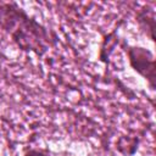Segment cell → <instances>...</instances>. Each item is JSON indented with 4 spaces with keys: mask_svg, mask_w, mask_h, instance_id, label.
<instances>
[{
    "mask_svg": "<svg viewBox=\"0 0 156 156\" xmlns=\"http://www.w3.org/2000/svg\"><path fill=\"white\" fill-rule=\"evenodd\" d=\"M0 27L26 52L43 56L56 45L57 35L15 2H0Z\"/></svg>",
    "mask_w": 156,
    "mask_h": 156,
    "instance_id": "6da1fadb",
    "label": "cell"
},
{
    "mask_svg": "<svg viewBox=\"0 0 156 156\" xmlns=\"http://www.w3.org/2000/svg\"><path fill=\"white\" fill-rule=\"evenodd\" d=\"M127 55L130 67L149 82L151 89H155V58L154 54L141 46L127 45Z\"/></svg>",
    "mask_w": 156,
    "mask_h": 156,
    "instance_id": "7a4b0ae2",
    "label": "cell"
},
{
    "mask_svg": "<svg viewBox=\"0 0 156 156\" xmlns=\"http://www.w3.org/2000/svg\"><path fill=\"white\" fill-rule=\"evenodd\" d=\"M117 43H118V37H117V28H116L111 33L106 34L102 39V43L100 46V54H99L100 61L105 62L106 65L108 63V57L115 50V46L117 45Z\"/></svg>",
    "mask_w": 156,
    "mask_h": 156,
    "instance_id": "3957f363",
    "label": "cell"
},
{
    "mask_svg": "<svg viewBox=\"0 0 156 156\" xmlns=\"http://www.w3.org/2000/svg\"><path fill=\"white\" fill-rule=\"evenodd\" d=\"M136 21L140 26V28L146 33V35L154 40V28H155V20H154V15L147 16L146 10H141L140 12H138L136 15Z\"/></svg>",
    "mask_w": 156,
    "mask_h": 156,
    "instance_id": "277c9868",
    "label": "cell"
},
{
    "mask_svg": "<svg viewBox=\"0 0 156 156\" xmlns=\"http://www.w3.org/2000/svg\"><path fill=\"white\" fill-rule=\"evenodd\" d=\"M138 139L136 138H129V136H121L117 141V149L121 154L126 156H130L135 152L138 147Z\"/></svg>",
    "mask_w": 156,
    "mask_h": 156,
    "instance_id": "5b68a950",
    "label": "cell"
},
{
    "mask_svg": "<svg viewBox=\"0 0 156 156\" xmlns=\"http://www.w3.org/2000/svg\"><path fill=\"white\" fill-rule=\"evenodd\" d=\"M24 156H49V154L40 149H29L24 152Z\"/></svg>",
    "mask_w": 156,
    "mask_h": 156,
    "instance_id": "8992f818",
    "label": "cell"
}]
</instances>
